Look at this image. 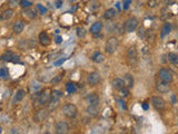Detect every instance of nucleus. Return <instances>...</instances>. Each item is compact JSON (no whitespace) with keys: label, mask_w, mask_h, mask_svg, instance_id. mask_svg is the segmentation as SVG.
<instances>
[{"label":"nucleus","mask_w":178,"mask_h":134,"mask_svg":"<svg viewBox=\"0 0 178 134\" xmlns=\"http://www.w3.org/2000/svg\"><path fill=\"white\" fill-rule=\"evenodd\" d=\"M23 29H25V23H23V20H17L15 21L12 26V31L15 35H20V34L23 33Z\"/></svg>","instance_id":"14"},{"label":"nucleus","mask_w":178,"mask_h":134,"mask_svg":"<svg viewBox=\"0 0 178 134\" xmlns=\"http://www.w3.org/2000/svg\"><path fill=\"white\" fill-rule=\"evenodd\" d=\"M156 89H157V92L162 93V94H166V93H168L170 91V86H169V83L160 81V82L156 84Z\"/></svg>","instance_id":"13"},{"label":"nucleus","mask_w":178,"mask_h":134,"mask_svg":"<svg viewBox=\"0 0 178 134\" xmlns=\"http://www.w3.org/2000/svg\"><path fill=\"white\" fill-rule=\"evenodd\" d=\"M9 77V69L7 67L0 68V78H8Z\"/></svg>","instance_id":"32"},{"label":"nucleus","mask_w":178,"mask_h":134,"mask_svg":"<svg viewBox=\"0 0 178 134\" xmlns=\"http://www.w3.org/2000/svg\"><path fill=\"white\" fill-rule=\"evenodd\" d=\"M38 40H39V43L41 44L44 47H47V46H49L50 43H51V39H50L48 33H46V31H41V33L39 34Z\"/></svg>","instance_id":"12"},{"label":"nucleus","mask_w":178,"mask_h":134,"mask_svg":"<svg viewBox=\"0 0 178 134\" xmlns=\"http://www.w3.org/2000/svg\"><path fill=\"white\" fill-rule=\"evenodd\" d=\"M86 113L89 116H96L99 113V104L98 105H88L86 108Z\"/></svg>","instance_id":"20"},{"label":"nucleus","mask_w":178,"mask_h":134,"mask_svg":"<svg viewBox=\"0 0 178 134\" xmlns=\"http://www.w3.org/2000/svg\"><path fill=\"white\" fill-rule=\"evenodd\" d=\"M13 9L12 8H8V9H6L5 11H2V13H0V21H7V20L11 19L13 17Z\"/></svg>","instance_id":"18"},{"label":"nucleus","mask_w":178,"mask_h":134,"mask_svg":"<svg viewBox=\"0 0 178 134\" xmlns=\"http://www.w3.org/2000/svg\"><path fill=\"white\" fill-rule=\"evenodd\" d=\"M66 89H67V92H68L69 94H74V93L77 92L78 87L75 83H67L66 84Z\"/></svg>","instance_id":"29"},{"label":"nucleus","mask_w":178,"mask_h":134,"mask_svg":"<svg viewBox=\"0 0 178 134\" xmlns=\"http://www.w3.org/2000/svg\"><path fill=\"white\" fill-rule=\"evenodd\" d=\"M124 81H125V86L128 89H131L134 86V77L130 74H126L124 76Z\"/></svg>","instance_id":"26"},{"label":"nucleus","mask_w":178,"mask_h":134,"mask_svg":"<svg viewBox=\"0 0 178 134\" xmlns=\"http://www.w3.org/2000/svg\"><path fill=\"white\" fill-rule=\"evenodd\" d=\"M167 58H168V62L173 65H178V54L176 53H169L167 55Z\"/></svg>","instance_id":"27"},{"label":"nucleus","mask_w":178,"mask_h":134,"mask_svg":"<svg viewBox=\"0 0 178 134\" xmlns=\"http://www.w3.org/2000/svg\"><path fill=\"white\" fill-rule=\"evenodd\" d=\"M61 5H62V0H57V1H56V7H57V8H60Z\"/></svg>","instance_id":"40"},{"label":"nucleus","mask_w":178,"mask_h":134,"mask_svg":"<svg viewBox=\"0 0 178 134\" xmlns=\"http://www.w3.org/2000/svg\"><path fill=\"white\" fill-rule=\"evenodd\" d=\"M158 77H159L160 81L166 82V83H172L173 79H174V75H173V73L170 72L169 69H166V68L159 69Z\"/></svg>","instance_id":"7"},{"label":"nucleus","mask_w":178,"mask_h":134,"mask_svg":"<svg viewBox=\"0 0 178 134\" xmlns=\"http://www.w3.org/2000/svg\"><path fill=\"white\" fill-rule=\"evenodd\" d=\"M127 59H128L130 65H137V63H138V50H137V47L135 45L130 46L127 50Z\"/></svg>","instance_id":"4"},{"label":"nucleus","mask_w":178,"mask_h":134,"mask_svg":"<svg viewBox=\"0 0 178 134\" xmlns=\"http://www.w3.org/2000/svg\"><path fill=\"white\" fill-rule=\"evenodd\" d=\"M86 102H87L88 105H98L100 102V97L96 93H91L86 97Z\"/></svg>","instance_id":"15"},{"label":"nucleus","mask_w":178,"mask_h":134,"mask_svg":"<svg viewBox=\"0 0 178 134\" xmlns=\"http://www.w3.org/2000/svg\"><path fill=\"white\" fill-rule=\"evenodd\" d=\"M159 5H160V0H148V1H147V7L150 8V9L157 8Z\"/></svg>","instance_id":"31"},{"label":"nucleus","mask_w":178,"mask_h":134,"mask_svg":"<svg viewBox=\"0 0 178 134\" xmlns=\"http://www.w3.org/2000/svg\"><path fill=\"white\" fill-rule=\"evenodd\" d=\"M137 34H138V37L139 38H146V29L144 28V27H140L139 29H138V31H137Z\"/></svg>","instance_id":"38"},{"label":"nucleus","mask_w":178,"mask_h":134,"mask_svg":"<svg viewBox=\"0 0 178 134\" xmlns=\"http://www.w3.org/2000/svg\"><path fill=\"white\" fill-rule=\"evenodd\" d=\"M25 16L27 17V18H29V19H36L37 17H38V11H36V10L31 9V8H27V9H25Z\"/></svg>","instance_id":"23"},{"label":"nucleus","mask_w":178,"mask_h":134,"mask_svg":"<svg viewBox=\"0 0 178 134\" xmlns=\"http://www.w3.org/2000/svg\"><path fill=\"white\" fill-rule=\"evenodd\" d=\"M62 97V93L58 89H54L50 95V102L49 104H58V102L60 101V98Z\"/></svg>","instance_id":"16"},{"label":"nucleus","mask_w":178,"mask_h":134,"mask_svg":"<svg viewBox=\"0 0 178 134\" xmlns=\"http://www.w3.org/2000/svg\"><path fill=\"white\" fill-rule=\"evenodd\" d=\"M50 95H51V92L49 91V89L41 91V93L39 94L38 97L35 100V106L44 107L46 105H48L49 102H50Z\"/></svg>","instance_id":"1"},{"label":"nucleus","mask_w":178,"mask_h":134,"mask_svg":"<svg viewBox=\"0 0 178 134\" xmlns=\"http://www.w3.org/2000/svg\"><path fill=\"white\" fill-rule=\"evenodd\" d=\"M152 105L157 111H162L166 106V102L160 96H154V97H152Z\"/></svg>","instance_id":"11"},{"label":"nucleus","mask_w":178,"mask_h":134,"mask_svg":"<svg viewBox=\"0 0 178 134\" xmlns=\"http://www.w3.org/2000/svg\"><path fill=\"white\" fill-rule=\"evenodd\" d=\"M101 30H103V23H101V21H96V23H94L90 26L89 31H90L91 35L97 36L98 34H100Z\"/></svg>","instance_id":"17"},{"label":"nucleus","mask_w":178,"mask_h":134,"mask_svg":"<svg viewBox=\"0 0 178 134\" xmlns=\"http://www.w3.org/2000/svg\"><path fill=\"white\" fill-rule=\"evenodd\" d=\"M170 31H172V24L166 23L165 25H164V27H162V33H160V37H162V38H165L167 35L170 34Z\"/></svg>","instance_id":"24"},{"label":"nucleus","mask_w":178,"mask_h":134,"mask_svg":"<svg viewBox=\"0 0 178 134\" xmlns=\"http://www.w3.org/2000/svg\"><path fill=\"white\" fill-rule=\"evenodd\" d=\"M119 103L121 104V107H123V110H127V106H126V104L124 103L123 101H119Z\"/></svg>","instance_id":"43"},{"label":"nucleus","mask_w":178,"mask_h":134,"mask_svg":"<svg viewBox=\"0 0 178 134\" xmlns=\"http://www.w3.org/2000/svg\"><path fill=\"white\" fill-rule=\"evenodd\" d=\"M76 34H77V37L84 38V37L87 35V31H86V29H85L82 26H78L77 28H76Z\"/></svg>","instance_id":"30"},{"label":"nucleus","mask_w":178,"mask_h":134,"mask_svg":"<svg viewBox=\"0 0 178 134\" xmlns=\"http://www.w3.org/2000/svg\"><path fill=\"white\" fill-rule=\"evenodd\" d=\"M20 1L21 0H9V2H8V5H9L10 8H16V7H18L20 5Z\"/></svg>","instance_id":"37"},{"label":"nucleus","mask_w":178,"mask_h":134,"mask_svg":"<svg viewBox=\"0 0 178 134\" xmlns=\"http://www.w3.org/2000/svg\"><path fill=\"white\" fill-rule=\"evenodd\" d=\"M1 132H2V129H1V128H0V133H1Z\"/></svg>","instance_id":"45"},{"label":"nucleus","mask_w":178,"mask_h":134,"mask_svg":"<svg viewBox=\"0 0 178 134\" xmlns=\"http://www.w3.org/2000/svg\"><path fill=\"white\" fill-rule=\"evenodd\" d=\"M62 114L68 118H75L78 114V110L76 105L74 104H66L62 106Z\"/></svg>","instance_id":"5"},{"label":"nucleus","mask_w":178,"mask_h":134,"mask_svg":"<svg viewBox=\"0 0 178 134\" xmlns=\"http://www.w3.org/2000/svg\"><path fill=\"white\" fill-rule=\"evenodd\" d=\"M111 86H113V89L119 91V89H121L123 87H125V81H124V78H119V77L113 78V82H111Z\"/></svg>","instance_id":"19"},{"label":"nucleus","mask_w":178,"mask_h":134,"mask_svg":"<svg viewBox=\"0 0 178 134\" xmlns=\"http://www.w3.org/2000/svg\"><path fill=\"white\" fill-rule=\"evenodd\" d=\"M101 76L98 72H91L87 76V83L90 86H96L98 83H100Z\"/></svg>","instance_id":"9"},{"label":"nucleus","mask_w":178,"mask_h":134,"mask_svg":"<svg viewBox=\"0 0 178 134\" xmlns=\"http://www.w3.org/2000/svg\"><path fill=\"white\" fill-rule=\"evenodd\" d=\"M138 25H139V21L136 17H130L129 19H127L124 24V30L126 33H134L137 29Z\"/></svg>","instance_id":"3"},{"label":"nucleus","mask_w":178,"mask_h":134,"mask_svg":"<svg viewBox=\"0 0 178 134\" xmlns=\"http://www.w3.org/2000/svg\"><path fill=\"white\" fill-rule=\"evenodd\" d=\"M141 107L144 108V110H148V104H146V103H142Z\"/></svg>","instance_id":"44"},{"label":"nucleus","mask_w":178,"mask_h":134,"mask_svg":"<svg viewBox=\"0 0 178 134\" xmlns=\"http://www.w3.org/2000/svg\"><path fill=\"white\" fill-rule=\"evenodd\" d=\"M119 93H120V96L121 97H127V96H129V89L128 87H123L121 89H119Z\"/></svg>","instance_id":"36"},{"label":"nucleus","mask_w":178,"mask_h":134,"mask_svg":"<svg viewBox=\"0 0 178 134\" xmlns=\"http://www.w3.org/2000/svg\"><path fill=\"white\" fill-rule=\"evenodd\" d=\"M36 8L38 10V13H40V15H46V13H48V9H47L46 7L42 6V5H40V3H38V5L36 6Z\"/></svg>","instance_id":"34"},{"label":"nucleus","mask_w":178,"mask_h":134,"mask_svg":"<svg viewBox=\"0 0 178 134\" xmlns=\"http://www.w3.org/2000/svg\"><path fill=\"white\" fill-rule=\"evenodd\" d=\"M91 60L94 63H97V64H99V63H101V62H104V55L101 54L100 52H95L92 55H91Z\"/></svg>","instance_id":"25"},{"label":"nucleus","mask_w":178,"mask_h":134,"mask_svg":"<svg viewBox=\"0 0 178 134\" xmlns=\"http://www.w3.org/2000/svg\"><path fill=\"white\" fill-rule=\"evenodd\" d=\"M55 40H56V44H60L62 42V38L60 36H57V37H56Z\"/></svg>","instance_id":"41"},{"label":"nucleus","mask_w":178,"mask_h":134,"mask_svg":"<svg viewBox=\"0 0 178 134\" xmlns=\"http://www.w3.org/2000/svg\"><path fill=\"white\" fill-rule=\"evenodd\" d=\"M100 2H98V1H91L89 5H88V8H89V10H90L91 13H96V11H98V10L100 9Z\"/></svg>","instance_id":"28"},{"label":"nucleus","mask_w":178,"mask_h":134,"mask_svg":"<svg viewBox=\"0 0 178 134\" xmlns=\"http://www.w3.org/2000/svg\"><path fill=\"white\" fill-rule=\"evenodd\" d=\"M118 46H119V42L117 39V37H110L108 38L106 42V45H105V52L107 54H113V53L116 52L117 48H118Z\"/></svg>","instance_id":"2"},{"label":"nucleus","mask_w":178,"mask_h":134,"mask_svg":"<svg viewBox=\"0 0 178 134\" xmlns=\"http://www.w3.org/2000/svg\"><path fill=\"white\" fill-rule=\"evenodd\" d=\"M49 111L47 108H40L36 112L35 115H33V121L37 122V123H41V122L46 121L47 118H48Z\"/></svg>","instance_id":"8"},{"label":"nucleus","mask_w":178,"mask_h":134,"mask_svg":"<svg viewBox=\"0 0 178 134\" xmlns=\"http://www.w3.org/2000/svg\"><path fill=\"white\" fill-rule=\"evenodd\" d=\"M26 96V91L25 89H18L15 94V97H13V103H19L25 98Z\"/></svg>","instance_id":"22"},{"label":"nucleus","mask_w":178,"mask_h":134,"mask_svg":"<svg viewBox=\"0 0 178 134\" xmlns=\"http://www.w3.org/2000/svg\"><path fill=\"white\" fill-rule=\"evenodd\" d=\"M55 130H56V133L57 134H66V133H69L70 128H69V125L67 122L59 121L56 123Z\"/></svg>","instance_id":"10"},{"label":"nucleus","mask_w":178,"mask_h":134,"mask_svg":"<svg viewBox=\"0 0 178 134\" xmlns=\"http://www.w3.org/2000/svg\"><path fill=\"white\" fill-rule=\"evenodd\" d=\"M130 3H131V0H125V1H124V9L125 10L128 9V7H129Z\"/></svg>","instance_id":"39"},{"label":"nucleus","mask_w":178,"mask_h":134,"mask_svg":"<svg viewBox=\"0 0 178 134\" xmlns=\"http://www.w3.org/2000/svg\"><path fill=\"white\" fill-rule=\"evenodd\" d=\"M0 60L2 62H9V63H18L20 60V56L15 54L13 52L7 50L3 54L0 55Z\"/></svg>","instance_id":"6"},{"label":"nucleus","mask_w":178,"mask_h":134,"mask_svg":"<svg viewBox=\"0 0 178 134\" xmlns=\"http://www.w3.org/2000/svg\"><path fill=\"white\" fill-rule=\"evenodd\" d=\"M64 78V73H59L58 75H56L52 77L51 79V83L52 84H58V83L61 82V79Z\"/></svg>","instance_id":"33"},{"label":"nucleus","mask_w":178,"mask_h":134,"mask_svg":"<svg viewBox=\"0 0 178 134\" xmlns=\"http://www.w3.org/2000/svg\"><path fill=\"white\" fill-rule=\"evenodd\" d=\"M117 13H118V11H117L115 8H109V9H107L106 11H105L104 18L106 20H111V19H113V18L116 17Z\"/></svg>","instance_id":"21"},{"label":"nucleus","mask_w":178,"mask_h":134,"mask_svg":"<svg viewBox=\"0 0 178 134\" xmlns=\"http://www.w3.org/2000/svg\"><path fill=\"white\" fill-rule=\"evenodd\" d=\"M66 60V58H64V59H60V60H59V62H57V63H55V65L56 66H58V65H60V64H62V63L65 62Z\"/></svg>","instance_id":"42"},{"label":"nucleus","mask_w":178,"mask_h":134,"mask_svg":"<svg viewBox=\"0 0 178 134\" xmlns=\"http://www.w3.org/2000/svg\"><path fill=\"white\" fill-rule=\"evenodd\" d=\"M31 5H33V3L30 2L29 0H21V1H20L19 6L21 7L23 9H27V8H30V7H31Z\"/></svg>","instance_id":"35"}]
</instances>
